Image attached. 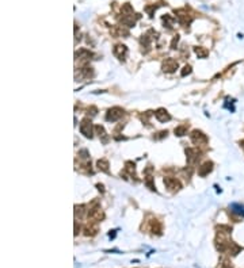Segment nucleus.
<instances>
[{
  "instance_id": "obj_1",
  "label": "nucleus",
  "mask_w": 244,
  "mask_h": 268,
  "mask_svg": "<svg viewBox=\"0 0 244 268\" xmlns=\"http://www.w3.org/2000/svg\"><path fill=\"white\" fill-rule=\"evenodd\" d=\"M231 210L237 215H244V204L240 203H231Z\"/></svg>"
}]
</instances>
